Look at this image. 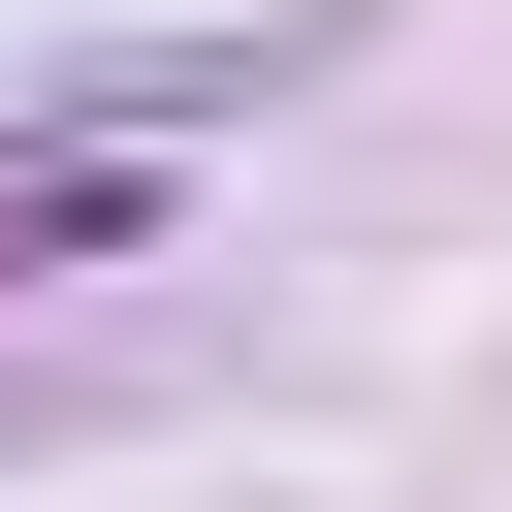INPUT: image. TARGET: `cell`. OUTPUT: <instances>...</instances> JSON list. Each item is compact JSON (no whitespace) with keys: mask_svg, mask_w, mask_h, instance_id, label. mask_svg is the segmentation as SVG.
<instances>
[{"mask_svg":"<svg viewBox=\"0 0 512 512\" xmlns=\"http://www.w3.org/2000/svg\"><path fill=\"white\" fill-rule=\"evenodd\" d=\"M32 256H128V160H0V288Z\"/></svg>","mask_w":512,"mask_h":512,"instance_id":"1","label":"cell"}]
</instances>
